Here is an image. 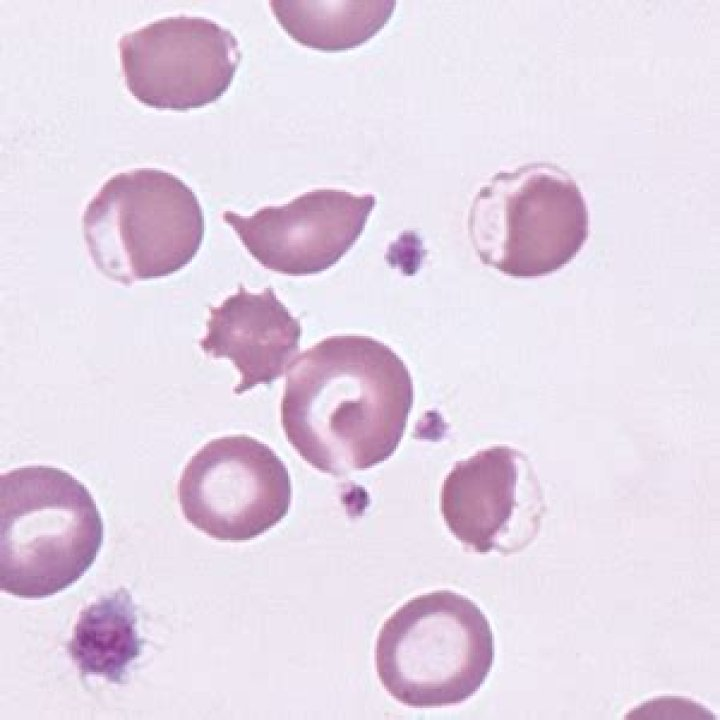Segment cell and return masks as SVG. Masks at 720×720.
<instances>
[{
    "instance_id": "cell-6",
    "label": "cell",
    "mask_w": 720,
    "mask_h": 720,
    "mask_svg": "<svg viewBox=\"0 0 720 720\" xmlns=\"http://www.w3.org/2000/svg\"><path fill=\"white\" fill-rule=\"evenodd\" d=\"M178 499L188 523L221 541H248L288 513L292 485L283 461L247 435L213 439L187 462Z\"/></svg>"
},
{
    "instance_id": "cell-9",
    "label": "cell",
    "mask_w": 720,
    "mask_h": 720,
    "mask_svg": "<svg viewBox=\"0 0 720 720\" xmlns=\"http://www.w3.org/2000/svg\"><path fill=\"white\" fill-rule=\"evenodd\" d=\"M375 204L372 194L316 189L251 217L225 211L223 220L264 268L305 276L329 269L350 250Z\"/></svg>"
},
{
    "instance_id": "cell-4",
    "label": "cell",
    "mask_w": 720,
    "mask_h": 720,
    "mask_svg": "<svg viewBox=\"0 0 720 720\" xmlns=\"http://www.w3.org/2000/svg\"><path fill=\"white\" fill-rule=\"evenodd\" d=\"M468 231L478 258L516 278L552 274L589 235V213L572 175L551 162L500 171L473 199Z\"/></svg>"
},
{
    "instance_id": "cell-3",
    "label": "cell",
    "mask_w": 720,
    "mask_h": 720,
    "mask_svg": "<svg viewBox=\"0 0 720 720\" xmlns=\"http://www.w3.org/2000/svg\"><path fill=\"white\" fill-rule=\"evenodd\" d=\"M494 657L485 614L468 597L449 590L406 602L385 621L375 645L381 684L413 708L465 702L485 682Z\"/></svg>"
},
{
    "instance_id": "cell-11",
    "label": "cell",
    "mask_w": 720,
    "mask_h": 720,
    "mask_svg": "<svg viewBox=\"0 0 720 720\" xmlns=\"http://www.w3.org/2000/svg\"><path fill=\"white\" fill-rule=\"evenodd\" d=\"M136 621V606L124 587L80 612L67 653L82 677L101 676L110 683H127L129 667L144 644Z\"/></svg>"
},
{
    "instance_id": "cell-8",
    "label": "cell",
    "mask_w": 720,
    "mask_h": 720,
    "mask_svg": "<svg viewBox=\"0 0 720 720\" xmlns=\"http://www.w3.org/2000/svg\"><path fill=\"white\" fill-rule=\"evenodd\" d=\"M544 511L531 462L507 445L456 463L442 485L441 512L449 531L478 553L523 549L537 535Z\"/></svg>"
},
{
    "instance_id": "cell-7",
    "label": "cell",
    "mask_w": 720,
    "mask_h": 720,
    "mask_svg": "<svg viewBox=\"0 0 720 720\" xmlns=\"http://www.w3.org/2000/svg\"><path fill=\"white\" fill-rule=\"evenodd\" d=\"M118 49L131 94L149 107L179 111L218 100L241 60L234 34L198 16L153 21L125 33Z\"/></svg>"
},
{
    "instance_id": "cell-1",
    "label": "cell",
    "mask_w": 720,
    "mask_h": 720,
    "mask_svg": "<svg viewBox=\"0 0 720 720\" xmlns=\"http://www.w3.org/2000/svg\"><path fill=\"white\" fill-rule=\"evenodd\" d=\"M413 399L410 372L390 347L363 335L331 336L289 366L282 428L317 470L334 476L363 471L395 452Z\"/></svg>"
},
{
    "instance_id": "cell-5",
    "label": "cell",
    "mask_w": 720,
    "mask_h": 720,
    "mask_svg": "<svg viewBox=\"0 0 720 720\" xmlns=\"http://www.w3.org/2000/svg\"><path fill=\"white\" fill-rule=\"evenodd\" d=\"M82 224L97 269L126 286L184 268L199 251L205 231L193 190L153 168L109 178L87 204Z\"/></svg>"
},
{
    "instance_id": "cell-2",
    "label": "cell",
    "mask_w": 720,
    "mask_h": 720,
    "mask_svg": "<svg viewBox=\"0 0 720 720\" xmlns=\"http://www.w3.org/2000/svg\"><path fill=\"white\" fill-rule=\"evenodd\" d=\"M104 524L88 488L65 470L19 467L0 477V587L40 599L77 582L102 547Z\"/></svg>"
},
{
    "instance_id": "cell-10",
    "label": "cell",
    "mask_w": 720,
    "mask_h": 720,
    "mask_svg": "<svg viewBox=\"0 0 720 720\" xmlns=\"http://www.w3.org/2000/svg\"><path fill=\"white\" fill-rule=\"evenodd\" d=\"M209 310L207 332L199 346L207 355L233 362L241 375L235 394L272 383L296 358L302 334L300 321L271 287L252 294L239 284L236 294Z\"/></svg>"
},
{
    "instance_id": "cell-12",
    "label": "cell",
    "mask_w": 720,
    "mask_h": 720,
    "mask_svg": "<svg viewBox=\"0 0 720 720\" xmlns=\"http://www.w3.org/2000/svg\"><path fill=\"white\" fill-rule=\"evenodd\" d=\"M286 33L299 44L324 52L345 51L375 36L390 20L394 1L269 2Z\"/></svg>"
}]
</instances>
